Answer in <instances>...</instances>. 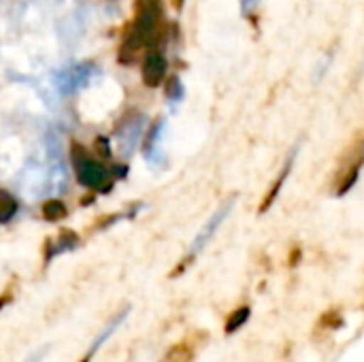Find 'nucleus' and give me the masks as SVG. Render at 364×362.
<instances>
[{"mask_svg":"<svg viewBox=\"0 0 364 362\" xmlns=\"http://www.w3.org/2000/svg\"><path fill=\"white\" fill-rule=\"evenodd\" d=\"M77 243H79V237H77L75 233H70V230H62V235L58 237V241H55V243H53V241H47V254H45L47 262H49L53 256L62 254V252H70V250H75V247H77Z\"/></svg>","mask_w":364,"mask_h":362,"instance_id":"obj_5","label":"nucleus"},{"mask_svg":"<svg viewBox=\"0 0 364 362\" xmlns=\"http://www.w3.org/2000/svg\"><path fill=\"white\" fill-rule=\"evenodd\" d=\"M15 211H17L15 198H13L11 194H6V192L0 190V224L9 222V220L15 215Z\"/></svg>","mask_w":364,"mask_h":362,"instance_id":"obj_11","label":"nucleus"},{"mask_svg":"<svg viewBox=\"0 0 364 362\" xmlns=\"http://www.w3.org/2000/svg\"><path fill=\"white\" fill-rule=\"evenodd\" d=\"M11 299H13V297H11V292H4V294H0V309H2L4 305H9V303H11Z\"/></svg>","mask_w":364,"mask_h":362,"instance_id":"obj_17","label":"nucleus"},{"mask_svg":"<svg viewBox=\"0 0 364 362\" xmlns=\"http://www.w3.org/2000/svg\"><path fill=\"white\" fill-rule=\"evenodd\" d=\"M194 358H196V348H192L190 341L186 339V341L173 346L166 352V356L162 358V362H194Z\"/></svg>","mask_w":364,"mask_h":362,"instance_id":"obj_8","label":"nucleus"},{"mask_svg":"<svg viewBox=\"0 0 364 362\" xmlns=\"http://www.w3.org/2000/svg\"><path fill=\"white\" fill-rule=\"evenodd\" d=\"M320 326L322 329H326V331H337V329H341L343 326V318H341V314L339 312H326V314H322V318H320Z\"/></svg>","mask_w":364,"mask_h":362,"instance_id":"obj_12","label":"nucleus"},{"mask_svg":"<svg viewBox=\"0 0 364 362\" xmlns=\"http://www.w3.org/2000/svg\"><path fill=\"white\" fill-rule=\"evenodd\" d=\"M250 316H252V309H250L247 305H243V307L235 309V312H232V314L226 318V324H224V335H235L237 331H241V329L247 324Z\"/></svg>","mask_w":364,"mask_h":362,"instance_id":"obj_7","label":"nucleus"},{"mask_svg":"<svg viewBox=\"0 0 364 362\" xmlns=\"http://www.w3.org/2000/svg\"><path fill=\"white\" fill-rule=\"evenodd\" d=\"M73 162H75V169H77L79 183H83L85 188H92V190H98V188H105L107 186L109 171L100 162L92 160L87 156L85 147L73 145Z\"/></svg>","mask_w":364,"mask_h":362,"instance_id":"obj_2","label":"nucleus"},{"mask_svg":"<svg viewBox=\"0 0 364 362\" xmlns=\"http://www.w3.org/2000/svg\"><path fill=\"white\" fill-rule=\"evenodd\" d=\"M299 258H301V252L296 250V252H292V258H290V267H294L296 262H299Z\"/></svg>","mask_w":364,"mask_h":362,"instance_id":"obj_18","label":"nucleus"},{"mask_svg":"<svg viewBox=\"0 0 364 362\" xmlns=\"http://www.w3.org/2000/svg\"><path fill=\"white\" fill-rule=\"evenodd\" d=\"M292 160H294V151L290 154V158H288V162H286V166H284V171H282L279 179L273 183V188H271L269 196H267V198H264V203L260 205V213L269 211V207H271V205L275 203V198L279 196V192H282V188H284V181L288 179V175H290V171H292Z\"/></svg>","mask_w":364,"mask_h":362,"instance_id":"obj_6","label":"nucleus"},{"mask_svg":"<svg viewBox=\"0 0 364 362\" xmlns=\"http://www.w3.org/2000/svg\"><path fill=\"white\" fill-rule=\"evenodd\" d=\"M126 318H128V309H124L119 316H115V318H113V320H111V322H109V324H107L102 331H100V335L94 339V344H92L90 352H94V354H96V352H98V348H100V346H102V344H105V341H107V339H109V337H111L115 331H117V329H119V324H122Z\"/></svg>","mask_w":364,"mask_h":362,"instance_id":"obj_9","label":"nucleus"},{"mask_svg":"<svg viewBox=\"0 0 364 362\" xmlns=\"http://www.w3.org/2000/svg\"><path fill=\"white\" fill-rule=\"evenodd\" d=\"M173 2H175V6H177V9H181V6H183V0H173Z\"/></svg>","mask_w":364,"mask_h":362,"instance_id":"obj_20","label":"nucleus"},{"mask_svg":"<svg viewBox=\"0 0 364 362\" xmlns=\"http://www.w3.org/2000/svg\"><path fill=\"white\" fill-rule=\"evenodd\" d=\"M179 87H181L179 79H173V81H171V90H168V94H171L173 98H175V96H179V94H181V90H179Z\"/></svg>","mask_w":364,"mask_h":362,"instance_id":"obj_15","label":"nucleus"},{"mask_svg":"<svg viewBox=\"0 0 364 362\" xmlns=\"http://www.w3.org/2000/svg\"><path fill=\"white\" fill-rule=\"evenodd\" d=\"M41 213L47 222H58V220H64L66 218V207L62 201H47L43 207H41Z\"/></svg>","mask_w":364,"mask_h":362,"instance_id":"obj_10","label":"nucleus"},{"mask_svg":"<svg viewBox=\"0 0 364 362\" xmlns=\"http://www.w3.org/2000/svg\"><path fill=\"white\" fill-rule=\"evenodd\" d=\"M92 358H94V352H90V350H87V354H85V356H83L79 362H90Z\"/></svg>","mask_w":364,"mask_h":362,"instance_id":"obj_19","label":"nucleus"},{"mask_svg":"<svg viewBox=\"0 0 364 362\" xmlns=\"http://www.w3.org/2000/svg\"><path fill=\"white\" fill-rule=\"evenodd\" d=\"M232 205H235V196H232L230 201H226V203H224V205H222V207H220V209L209 218V222H207V224L203 226V230L196 235V239H194V243H192V252H190V256H196V254H198V252H200V250H203V247L213 239V235L218 233V228L222 226V222L226 220V215L232 211Z\"/></svg>","mask_w":364,"mask_h":362,"instance_id":"obj_3","label":"nucleus"},{"mask_svg":"<svg viewBox=\"0 0 364 362\" xmlns=\"http://www.w3.org/2000/svg\"><path fill=\"white\" fill-rule=\"evenodd\" d=\"M360 166H363V160H358V162H356V164H354V166L348 171L350 175H346V179L341 181V186H339V194H346V192H348V190H350V188L356 183V179H358V173H360Z\"/></svg>","mask_w":364,"mask_h":362,"instance_id":"obj_13","label":"nucleus"},{"mask_svg":"<svg viewBox=\"0 0 364 362\" xmlns=\"http://www.w3.org/2000/svg\"><path fill=\"white\" fill-rule=\"evenodd\" d=\"M96 147L100 149V154H102V158H109V156H111V147H109V139H105V137H98V139H96Z\"/></svg>","mask_w":364,"mask_h":362,"instance_id":"obj_14","label":"nucleus"},{"mask_svg":"<svg viewBox=\"0 0 364 362\" xmlns=\"http://www.w3.org/2000/svg\"><path fill=\"white\" fill-rule=\"evenodd\" d=\"M166 58L160 53V51H149L147 55H145V60H143V70H141V75H143V83L147 85V87H158L160 85V81L164 79V75H166Z\"/></svg>","mask_w":364,"mask_h":362,"instance_id":"obj_4","label":"nucleus"},{"mask_svg":"<svg viewBox=\"0 0 364 362\" xmlns=\"http://www.w3.org/2000/svg\"><path fill=\"white\" fill-rule=\"evenodd\" d=\"M45 354H47V348H43V350L34 352V354H32V356H30V358H28L26 362H41L43 358H45Z\"/></svg>","mask_w":364,"mask_h":362,"instance_id":"obj_16","label":"nucleus"},{"mask_svg":"<svg viewBox=\"0 0 364 362\" xmlns=\"http://www.w3.org/2000/svg\"><path fill=\"white\" fill-rule=\"evenodd\" d=\"M162 0H136L134 2V23L122 45V62H132L134 55L154 43H158V23L162 17Z\"/></svg>","mask_w":364,"mask_h":362,"instance_id":"obj_1","label":"nucleus"}]
</instances>
